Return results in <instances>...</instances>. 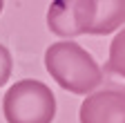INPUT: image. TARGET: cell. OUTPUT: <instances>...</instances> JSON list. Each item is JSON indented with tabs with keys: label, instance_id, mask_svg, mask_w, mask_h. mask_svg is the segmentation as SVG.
Listing matches in <instances>:
<instances>
[{
	"label": "cell",
	"instance_id": "obj_1",
	"mask_svg": "<svg viewBox=\"0 0 125 123\" xmlns=\"http://www.w3.org/2000/svg\"><path fill=\"white\" fill-rule=\"evenodd\" d=\"M45 67L52 78L72 94L87 96L103 83V69L94 56L74 40H58L45 52Z\"/></svg>",
	"mask_w": 125,
	"mask_h": 123
},
{
	"label": "cell",
	"instance_id": "obj_2",
	"mask_svg": "<svg viewBox=\"0 0 125 123\" xmlns=\"http://www.w3.org/2000/svg\"><path fill=\"white\" fill-rule=\"evenodd\" d=\"M2 112L7 123H52L56 116V96L42 81L25 78L7 89Z\"/></svg>",
	"mask_w": 125,
	"mask_h": 123
},
{
	"label": "cell",
	"instance_id": "obj_3",
	"mask_svg": "<svg viewBox=\"0 0 125 123\" xmlns=\"http://www.w3.org/2000/svg\"><path fill=\"white\" fill-rule=\"evenodd\" d=\"M89 0H54L47 9V27L58 38L87 34Z\"/></svg>",
	"mask_w": 125,
	"mask_h": 123
},
{
	"label": "cell",
	"instance_id": "obj_4",
	"mask_svg": "<svg viewBox=\"0 0 125 123\" xmlns=\"http://www.w3.org/2000/svg\"><path fill=\"white\" fill-rule=\"evenodd\" d=\"M81 123H125V94L118 89L92 92L81 103Z\"/></svg>",
	"mask_w": 125,
	"mask_h": 123
},
{
	"label": "cell",
	"instance_id": "obj_5",
	"mask_svg": "<svg viewBox=\"0 0 125 123\" xmlns=\"http://www.w3.org/2000/svg\"><path fill=\"white\" fill-rule=\"evenodd\" d=\"M125 25V0H89L87 34L107 36Z\"/></svg>",
	"mask_w": 125,
	"mask_h": 123
},
{
	"label": "cell",
	"instance_id": "obj_6",
	"mask_svg": "<svg viewBox=\"0 0 125 123\" xmlns=\"http://www.w3.org/2000/svg\"><path fill=\"white\" fill-rule=\"evenodd\" d=\"M103 81L109 89H118L125 94V27L112 38L109 56L103 67Z\"/></svg>",
	"mask_w": 125,
	"mask_h": 123
},
{
	"label": "cell",
	"instance_id": "obj_7",
	"mask_svg": "<svg viewBox=\"0 0 125 123\" xmlns=\"http://www.w3.org/2000/svg\"><path fill=\"white\" fill-rule=\"evenodd\" d=\"M11 69H13V60H11V54L5 45H0V87H2L9 76H11Z\"/></svg>",
	"mask_w": 125,
	"mask_h": 123
},
{
	"label": "cell",
	"instance_id": "obj_8",
	"mask_svg": "<svg viewBox=\"0 0 125 123\" xmlns=\"http://www.w3.org/2000/svg\"><path fill=\"white\" fill-rule=\"evenodd\" d=\"M2 7H5V0H0V13H2Z\"/></svg>",
	"mask_w": 125,
	"mask_h": 123
}]
</instances>
